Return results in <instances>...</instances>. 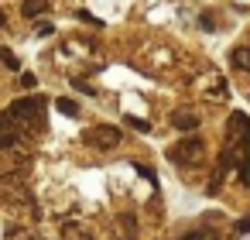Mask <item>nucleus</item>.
Segmentation results:
<instances>
[{
  "label": "nucleus",
  "mask_w": 250,
  "mask_h": 240,
  "mask_svg": "<svg viewBox=\"0 0 250 240\" xmlns=\"http://www.w3.org/2000/svg\"><path fill=\"white\" fill-rule=\"evenodd\" d=\"M11 113L21 120V127H28V124H35V127H42L45 124V100L42 96H28V100H18L14 107H11Z\"/></svg>",
  "instance_id": "obj_1"
},
{
  "label": "nucleus",
  "mask_w": 250,
  "mask_h": 240,
  "mask_svg": "<svg viewBox=\"0 0 250 240\" xmlns=\"http://www.w3.org/2000/svg\"><path fill=\"white\" fill-rule=\"evenodd\" d=\"M86 141H89L93 148H103V151H106V148H113V144L120 141V131H117V127H96V131L86 134Z\"/></svg>",
  "instance_id": "obj_2"
},
{
  "label": "nucleus",
  "mask_w": 250,
  "mask_h": 240,
  "mask_svg": "<svg viewBox=\"0 0 250 240\" xmlns=\"http://www.w3.org/2000/svg\"><path fill=\"white\" fill-rule=\"evenodd\" d=\"M199 151H202V144H199V141H192V137H185L178 148H171V151H168V158H171V161H188V158H192V154H199Z\"/></svg>",
  "instance_id": "obj_3"
},
{
  "label": "nucleus",
  "mask_w": 250,
  "mask_h": 240,
  "mask_svg": "<svg viewBox=\"0 0 250 240\" xmlns=\"http://www.w3.org/2000/svg\"><path fill=\"white\" fill-rule=\"evenodd\" d=\"M171 124H175L178 131H195V127H199V117L188 113V110H178V113L171 117Z\"/></svg>",
  "instance_id": "obj_4"
},
{
  "label": "nucleus",
  "mask_w": 250,
  "mask_h": 240,
  "mask_svg": "<svg viewBox=\"0 0 250 240\" xmlns=\"http://www.w3.org/2000/svg\"><path fill=\"white\" fill-rule=\"evenodd\" d=\"M48 11V0H24V7H21V14L31 21V18H38V14H45Z\"/></svg>",
  "instance_id": "obj_5"
},
{
  "label": "nucleus",
  "mask_w": 250,
  "mask_h": 240,
  "mask_svg": "<svg viewBox=\"0 0 250 240\" xmlns=\"http://www.w3.org/2000/svg\"><path fill=\"white\" fill-rule=\"evenodd\" d=\"M233 65L236 69H243V72H250V48H233Z\"/></svg>",
  "instance_id": "obj_6"
},
{
  "label": "nucleus",
  "mask_w": 250,
  "mask_h": 240,
  "mask_svg": "<svg viewBox=\"0 0 250 240\" xmlns=\"http://www.w3.org/2000/svg\"><path fill=\"white\" fill-rule=\"evenodd\" d=\"M55 110L59 113H65V117H79V107L69 100V96H62V100H55Z\"/></svg>",
  "instance_id": "obj_7"
},
{
  "label": "nucleus",
  "mask_w": 250,
  "mask_h": 240,
  "mask_svg": "<svg viewBox=\"0 0 250 240\" xmlns=\"http://www.w3.org/2000/svg\"><path fill=\"white\" fill-rule=\"evenodd\" d=\"M0 59H4V65H7V69H14V72L21 69V62H18V55H14L11 48H0Z\"/></svg>",
  "instance_id": "obj_8"
},
{
  "label": "nucleus",
  "mask_w": 250,
  "mask_h": 240,
  "mask_svg": "<svg viewBox=\"0 0 250 240\" xmlns=\"http://www.w3.org/2000/svg\"><path fill=\"white\" fill-rule=\"evenodd\" d=\"M240 178L250 185V151H243V161H240Z\"/></svg>",
  "instance_id": "obj_9"
},
{
  "label": "nucleus",
  "mask_w": 250,
  "mask_h": 240,
  "mask_svg": "<svg viewBox=\"0 0 250 240\" xmlns=\"http://www.w3.org/2000/svg\"><path fill=\"white\" fill-rule=\"evenodd\" d=\"M182 240H216V237H212L209 230H195V233H185Z\"/></svg>",
  "instance_id": "obj_10"
},
{
  "label": "nucleus",
  "mask_w": 250,
  "mask_h": 240,
  "mask_svg": "<svg viewBox=\"0 0 250 240\" xmlns=\"http://www.w3.org/2000/svg\"><path fill=\"white\" fill-rule=\"evenodd\" d=\"M76 18H79V21H86V24H93V28H100V24H103V21H100V18H93L89 11H79Z\"/></svg>",
  "instance_id": "obj_11"
},
{
  "label": "nucleus",
  "mask_w": 250,
  "mask_h": 240,
  "mask_svg": "<svg viewBox=\"0 0 250 240\" xmlns=\"http://www.w3.org/2000/svg\"><path fill=\"white\" fill-rule=\"evenodd\" d=\"M127 124H130V127H137L141 134H147V131H151V124H147V120H137V117H127Z\"/></svg>",
  "instance_id": "obj_12"
},
{
  "label": "nucleus",
  "mask_w": 250,
  "mask_h": 240,
  "mask_svg": "<svg viewBox=\"0 0 250 240\" xmlns=\"http://www.w3.org/2000/svg\"><path fill=\"white\" fill-rule=\"evenodd\" d=\"M72 86H76L79 93H93V86H89V83H83V79H72Z\"/></svg>",
  "instance_id": "obj_13"
},
{
  "label": "nucleus",
  "mask_w": 250,
  "mask_h": 240,
  "mask_svg": "<svg viewBox=\"0 0 250 240\" xmlns=\"http://www.w3.org/2000/svg\"><path fill=\"white\" fill-rule=\"evenodd\" d=\"M240 233H250V219H240Z\"/></svg>",
  "instance_id": "obj_14"
},
{
  "label": "nucleus",
  "mask_w": 250,
  "mask_h": 240,
  "mask_svg": "<svg viewBox=\"0 0 250 240\" xmlns=\"http://www.w3.org/2000/svg\"><path fill=\"white\" fill-rule=\"evenodd\" d=\"M0 24H4V14H0Z\"/></svg>",
  "instance_id": "obj_15"
}]
</instances>
